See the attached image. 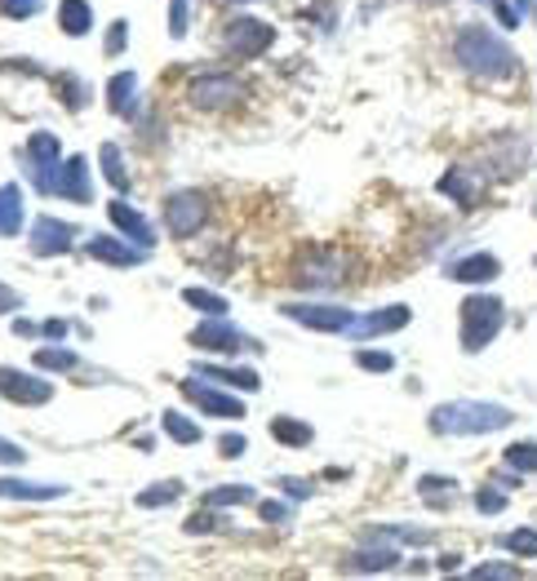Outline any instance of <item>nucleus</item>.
<instances>
[{"label":"nucleus","instance_id":"obj_1","mask_svg":"<svg viewBox=\"0 0 537 581\" xmlns=\"http://www.w3.org/2000/svg\"><path fill=\"white\" fill-rule=\"evenodd\" d=\"M454 58H458V67H462L467 76L489 80V85L511 80V76L519 71L515 49H511L502 36H493L489 27H480V23H467V27L454 36Z\"/></svg>","mask_w":537,"mask_h":581},{"label":"nucleus","instance_id":"obj_2","mask_svg":"<svg viewBox=\"0 0 537 581\" xmlns=\"http://www.w3.org/2000/svg\"><path fill=\"white\" fill-rule=\"evenodd\" d=\"M515 422V413L506 404H489V400H449L432 409V431L436 435H493L506 431Z\"/></svg>","mask_w":537,"mask_h":581},{"label":"nucleus","instance_id":"obj_3","mask_svg":"<svg viewBox=\"0 0 537 581\" xmlns=\"http://www.w3.org/2000/svg\"><path fill=\"white\" fill-rule=\"evenodd\" d=\"M351 280V254L338 245H311L298 254V262L289 267V284L302 293H320V289H338Z\"/></svg>","mask_w":537,"mask_h":581},{"label":"nucleus","instance_id":"obj_4","mask_svg":"<svg viewBox=\"0 0 537 581\" xmlns=\"http://www.w3.org/2000/svg\"><path fill=\"white\" fill-rule=\"evenodd\" d=\"M502 324H506V302L497 293H471V298H462V306H458V342H462V351L480 356L484 346L502 333Z\"/></svg>","mask_w":537,"mask_h":581},{"label":"nucleus","instance_id":"obj_5","mask_svg":"<svg viewBox=\"0 0 537 581\" xmlns=\"http://www.w3.org/2000/svg\"><path fill=\"white\" fill-rule=\"evenodd\" d=\"M32 187H36L41 195H58V200H71V204H89V200H93L89 160H85V156H67V160H58V165L32 169Z\"/></svg>","mask_w":537,"mask_h":581},{"label":"nucleus","instance_id":"obj_6","mask_svg":"<svg viewBox=\"0 0 537 581\" xmlns=\"http://www.w3.org/2000/svg\"><path fill=\"white\" fill-rule=\"evenodd\" d=\"M191 346L195 351H213V356H240V351H262L258 337H249L245 328H236L227 315H204L191 328Z\"/></svg>","mask_w":537,"mask_h":581},{"label":"nucleus","instance_id":"obj_7","mask_svg":"<svg viewBox=\"0 0 537 581\" xmlns=\"http://www.w3.org/2000/svg\"><path fill=\"white\" fill-rule=\"evenodd\" d=\"M245 98V80L236 71H200L187 85V102L195 111H227Z\"/></svg>","mask_w":537,"mask_h":581},{"label":"nucleus","instance_id":"obj_8","mask_svg":"<svg viewBox=\"0 0 537 581\" xmlns=\"http://www.w3.org/2000/svg\"><path fill=\"white\" fill-rule=\"evenodd\" d=\"M271 45H276V27H267L262 19L240 14V19H232V23L223 27V49H227L232 58H240V63L262 58Z\"/></svg>","mask_w":537,"mask_h":581},{"label":"nucleus","instance_id":"obj_9","mask_svg":"<svg viewBox=\"0 0 537 581\" xmlns=\"http://www.w3.org/2000/svg\"><path fill=\"white\" fill-rule=\"evenodd\" d=\"M204 222H209L204 191H169L165 195V226L174 241H191L195 231H204Z\"/></svg>","mask_w":537,"mask_h":581},{"label":"nucleus","instance_id":"obj_10","mask_svg":"<svg viewBox=\"0 0 537 581\" xmlns=\"http://www.w3.org/2000/svg\"><path fill=\"white\" fill-rule=\"evenodd\" d=\"M280 311L311 333H351V324H356V315L347 306H329V302H284Z\"/></svg>","mask_w":537,"mask_h":581},{"label":"nucleus","instance_id":"obj_11","mask_svg":"<svg viewBox=\"0 0 537 581\" xmlns=\"http://www.w3.org/2000/svg\"><path fill=\"white\" fill-rule=\"evenodd\" d=\"M0 395H5L10 404H23V409H41V404L54 400V382H45L41 369L27 373V369L0 365Z\"/></svg>","mask_w":537,"mask_h":581},{"label":"nucleus","instance_id":"obj_12","mask_svg":"<svg viewBox=\"0 0 537 581\" xmlns=\"http://www.w3.org/2000/svg\"><path fill=\"white\" fill-rule=\"evenodd\" d=\"M178 391H182L200 413H209V417H223V422H240V417H245V404H240L236 395H227V391H219V387H204L195 373L182 378Z\"/></svg>","mask_w":537,"mask_h":581},{"label":"nucleus","instance_id":"obj_13","mask_svg":"<svg viewBox=\"0 0 537 581\" xmlns=\"http://www.w3.org/2000/svg\"><path fill=\"white\" fill-rule=\"evenodd\" d=\"M71 241H76V226L63 222V217H49V213H41L27 231V245H32L36 258H63L71 249Z\"/></svg>","mask_w":537,"mask_h":581},{"label":"nucleus","instance_id":"obj_14","mask_svg":"<svg viewBox=\"0 0 537 581\" xmlns=\"http://www.w3.org/2000/svg\"><path fill=\"white\" fill-rule=\"evenodd\" d=\"M85 254H89L93 262H107V267H138V262H147L152 249H143V245L125 241V236H93V241L85 245Z\"/></svg>","mask_w":537,"mask_h":581},{"label":"nucleus","instance_id":"obj_15","mask_svg":"<svg viewBox=\"0 0 537 581\" xmlns=\"http://www.w3.org/2000/svg\"><path fill=\"white\" fill-rule=\"evenodd\" d=\"M107 217L116 222V231L125 241H134V245H143V249H156V231H152V222L125 200V195H116L112 204H107Z\"/></svg>","mask_w":537,"mask_h":581},{"label":"nucleus","instance_id":"obj_16","mask_svg":"<svg viewBox=\"0 0 537 581\" xmlns=\"http://www.w3.org/2000/svg\"><path fill=\"white\" fill-rule=\"evenodd\" d=\"M497 276H502V258L489 249H476V254L449 262V280H458V284H493Z\"/></svg>","mask_w":537,"mask_h":581},{"label":"nucleus","instance_id":"obj_17","mask_svg":"<svg viewBox=\"0 0 537 581\" xmlns=\"http://www.w3.org/2000/svg\"><path fill=\"white\" fill-rule=\"evenodd\" d=\"M480 191H484V174H480V169L454 165V169L440 178V195H449L458 209H476V204H480Z\"/></svg>","mask_w":537,"mask_h":581},{"label":"nucleus","instance_id":"obj_18","mask_svg":"<svg viewBox=\"0 0 537 581\" xmlns=\"http://www.w3.org/2000/svg\"><path fill=\"white\" fill-rule=\"evenodd\" d=\"M195 378L219 382V387H232V391H245V395L262 391V378H258L254 369H236V365H195Z\"/></svg>","mask_w":537,"mask_h":581},{"label":"nucleus","instance_id":"obj_19","mask_svg":"<svg viewBox=\"0 0 537 581\" xmlns=\"http://www.w3.org/2000/svg\"><path fill=\"white\" fill-rule=\"evenodd\" d=\"M409 320H413V311H409L404 302H391V306L373 311L369 320L351 324V333H356V337H382V333H400V328H409Z\"/></svg>","mask_w":537,"mask_h":581},{"label":"nucleus","instance_id":"obj_20","mask_svg":"<svg viewBox=\"0 0 537 581\" xmlns=\"http://www.w3.org/2000/svg\"><path fill=\"white\" fill-rule=\"evenodd\" d=\"M400 563L395 541H373L365 550H356L351 559H343V572H391Z\"/></svg>","mask_w":537,"mask_h":581},{"label":"nucleus","instance_id":"obj_21","mask_svg":"<svg viewBox=\"0 0 537 581\" xmlns=\"http://www.w3.org/2000/svg\"><path fill=\"white\" fill-rule=\"evenodd\" d=\"M107 107H112V115L134 121V111H138V76L134 71H116L107 80Z\"/></svg>","mask_w":537,"mask_h":581},{"label":"nucleus","instance_id":"obj_22","mask_svg":"<svg viewBox=\"0 0 537 581\" xmlns=\"http://www.w3.org/2000/svg\"><path fill=\"white\" fill-rule=\"evenodd\" d=\"M23 231V187L5 182L0 187V241H10Z\"/></svg>","mask_w":537,"mask_h":581},{"label":"nucleus","instance_id":"obj_23","mask_svg":"<svg viewBox=\"0 0 537 581\" xmlns=\"http://www.w3.org/2000/svg\"><path fill=\"white\" fill-rule=\"evenodd\" d=\"M0 498H10V502H54V498H67V484H32V480H0Z\"/></svg>","mask_w":537,"mask_h":581},{"label":"nucleus","instance_id":"obj_24","mask_svg":"<svg viewBox=\"0 0 537 581\" xmlns=\"http://www.w3.org/2000/svg\"><path fill=\"white\" fill-rule=\"evenodd\" d=\"M23 156H27V165H32V169H45V165H58V160H63V143H58V134L36 130V134H27Z\"/></svg>","mask_w":537,"mask_h":581},{"label":"nucleus","instance_id":"obj_25","mask_svg":"<svg viewBox=\"0 0 537 581\" xmlns=\"http://www.w3.org/2000/svg\"><path fill=\"white\" fill-rule=\"evenodd\" d=\"M417 498L426 506H436V511H449L458 502V480H449V476H422L417 480Z\"/></svg>","mask_w":537,"mask_h":581},{"label":"nucleus","instance_id":"obj_26","mask_svg":"<svg viewBox=\"0 0 537 581\" xmlns=\"http://www.w3.org/2000/svg\"><path fill=\"white\" fill-rule=\"evenodd\" d=\"M58 27H63L71 41L89 36V27H93V10H89V0H58Z\"/></svg>","mask_w":537,"mask_h":581},{"label":"nucleus","instance_id":"obj_27","mask_svg":"<svg viewBox=\"0 0 537 581\" xmlns=\"http://www.w3.org/2000/svg\"><path fill=\"white\" fill-rule=\"evenodd\" d=\"M98 165H102V178L112 182L121 195L134 187V174L125 169V156H121V147H116V143H102V147H98Z\"/></svg>","mask_w":537,"mask_h":581},{"label":"nucleus","instance_id":"obj_28","mask_svg":"<svg viewBox=\"0 0 537 581\" xmlns=\"http://www.w3.org/2000/svg\"><path fill=\"white\" fill-rule=\"evenodd\" d=\"M267 431H271V439H276V444H284V448H306V444L315 439V431H311L306 422L289 417V413L271 417V422H267Z\"/></svg>","mask_w":537,"mask_h":581},{"label":"nucleus","instance_id":"obj_29","mask_svg":"<svg viewBox=\"0 0 537 581\" xmlns=\"http://www.w3.org/2000/svg\"><path fill=\"white\" fill-rule=\"evenodd\" d=\"M160 431H165L174 444H200V439H204V431H200L187 413H178V409H165V413H160Z\"/></svg>","mask_w":537,"mask_h":581},{"label":"nucleus","instance_id":"obj_30","mask_svg":"<svg viewBox=\"0 0 537 581\" xmlns=\"http://www.w3.org/2000/svg\"><path fill=\"white\" fill-rule=\"evenodd\" d=\"M204 506H213V511H223V506H258V493L249 484H223V489L204 493Z\"/></svg>","mask_w":537,"mask_h":581},{"label":"nucleus","instance_id":"obj_31","mask_svg":"<svg viewBox=\"0 0 537 581\" xmlns=\"http://www.w3.org/2000/svg\"><path fill=\"white\" fill-rule=\"evenodd\" d=\"M182 302H187L191 311H200V315H227V311H232V302H227L223 293H213V289H200V284L182 289Z\"/></svg>","mask_w":537,"mask_h":581},{"label":"nucleus","instance_id":"obj_32","mask_svg":"<svg viewBox=\"0 0 537 581\" xmlns=\"http://www.w3.org/2000/svg\"><path fill=\"white\" fill-rule=\"evenodd\" d=\"M32 365L41 373H71L80 360H76V351H67V346H41V351L32 356Z\"/></svg>","mask_w":537,"mask_h":581},{"label":"nucleus","instance_id":"obj_33","mask_svg":"<svg viewBox=\"0 0 537 581\" xmlns=\"http://www.w3.org/2000/svg\"><path fill=\"white\" fill-rule=\"evenodd\" d=\"M365 541H404V546H422V541H432V533H426V528H409V524H382V528H369Z\"/></svg>","mask_w":537,"mask_h":581},{"label":"nucleus","instance_id":"obj_34","mask_svg":"<svg viewBox=\"0 0 537 581\" xmlns=\"http://www.w3.org/2000/svg\"><path fill=\"white\" fill-rule=\"evenodd\" d=\"M502 461H506L511 471H519V476H537V439H515L502 452Z\"/></svg>","mask_w":537,"mask_h":581},{"label":"nucleus","instance_id":"obj_35","mask_svg":"<svg viewBox=\"0 0 537 581\" xmlns=\"http://www.w3.org/2000/svg\"><path fill=\"white\" fill-rule=\"evenodd\" d=\"M178 498H182V480H160V484L143 489V493L134 498V506H143V511H156V506H169V502H178Z\"/></svg>","mask_w":537,"mask_h":581},{"label":"nucleus","instance_id":"obj_36","mask_svg":"<svg viewBox=\"0 0 537 581\" xmlns=\"http://www.w3.org/2000/svg\"><path fill=\"white\" fill-rule=\"evenodd\" d=\"M54 89H58V102H67V111H85V102H89V85L85 80H76L71 71H63L54 80Z\"/></svg>","mask_w":537,"mask_h":581},{"label":"nucleus","instance_id":"obj_37","mask_svg":"<svg viewBox=\"0 0 537 581\" xmlns=\"http://www.w3.org/2000/svg\"><path fill=\"white\" fill-rule=\"evenodd\" d=\"M502 550H511L515 559H537V528H515V533H502L497 537Z\"/></svg>","mask_w":537,"mask_h":581},{"label":"nucleus","instance_id":"obj_38","mask_svg":"<svg viewBox=\"0 0 537 581\" xmlns=\"http://www.w3.org/2000/svg\"><path fill=\"white\" fill-rule=\"evenodd\" d=\"M41 14V0H0V19H14V23H27Z\"/></svg>","mask_w":537,"mask_h":581},{"label":"nucleus","instance_id":"obj_39","mask_svg":"<svg viewBox=\"0 0 537 581\" xmlns=\"http://www.w3.org/2000/svg\"><path fill=\"white\" fill-rule=\"evenodd\" d=\"M125 45H130V23H125V19H116V23H112V32H107V41H102V54H107V58H121V54H125Z\"/></svg>","mask_w":537,"mask_h":581},{"label":"nucleus","instance_id":"obj_40","mask_svg":"<svg viewBox=\"0 0 537 581\" xmlns=\"http://www.w3.org/2000/svg\"><path fill=\"white\" fill-rule=\"evenodd\" d=\"M356 365L365 373H391L395 369V356L391 351H356Z\"/></svg>","mask_w":537,"mask_h":581},{"label":"nucleus","instance_id":"obj_41","mask_svg":"<svg viewBox=\"0 0 537 581\" xmlns=\"http://www.w3.org/2000/svg\"><path fill=\"white\" fill-rule=\"evenodd\" d=\"M476 511H480V515H502V511H506V493H497V484H484V489L476 493Z\"/></svg>","mask_w":537,"mask_h":581},{"label":"nucleus","instance_id":"obj_42","mask_svg":"<svg viewBox=\"0 0 537 581\" xmlns=\"http://www.w3.org/2000/svg\"><path fill=\"white\" fill-rule=\"evenodd\" d=\"M165 23H169V36H174V41H182V36H187V27H191V19H187V0H169Z\"/></svg>","mask_w":537,"mask_h":581},{"label":"nucleus","instance_id":"obj_43","mask_svg":"<svg viewBox=\"0 0 537 581\" xmlns=\"http://www.w3.org/2000/svg\"><path fill=\"white\" fill-rule=\"evenodd\" d=\"M219 452H223L227 461H236V457L249 452V439H245L240 431H227V435H219Z\"/></svg>","mask_w":537,"mask_h":581},{"label":"nucleus","instance_id":"obj_44","mask_svg":"<svg viewBox=\"0 0 537 581\" xmlns=\"http://www.w3.org/2000/svg\"><path fill=\"white\" fill-rule=\"evenodd\" d=\"M23 461H27V448H19L14 439L0 435V467H23Z\"/></svg>","mask_w":537,"mask_h":581},{"label":"nucleus","instance_id":"obj_45","mask_svg":"<svg viewBox=\"0 0 537 581\" xmlns=\"http://www.w3.org/2000/svg\"><path fill=\"white\" fill-rule=\"evenodd\" d=\"M213 528H219V515H213V506H209V511H195V515L187 519V533H191V537H200V533H213Z\"/></svg>","mask_w":537,"mask_h":581},{"label":"nucleus","instance_id":"obj_46","mask_svg":"<svg viewBox=\"0 0 537 581\" xmlns=\"http://www.w3.org/2000/svg\"><path fill=\"white\" fill-rule=\"evenodd\" d=\"M489 10L497 14V23H502L506 32H515V27H519V10H511L506 0H489Z\"/></svg>","mask_w":537,"mask_h":581},{"label":"nucleus","instance_id":"obj_47","mask_svg":"<svg viewBox=\"0 0 537 581\" xmlns=\"http://www.w3.org/2000/svg\"><path fill=\"white\" fill-rule=\"evenodd\" d=\"M476 577H524V568L519 563H480Z\"/></svg>","mask_w":537,"mask_h":581},{"label":"nucleus","instance_id":"obj_48","mask_svg":"<svg viewBox=\"0 0 537 581\" xmlns=\"http://www.w3.org/2000/svg\"><path fill=\"white\" fill-rule=\"evenodd\" d=\"M258 515H262L267 524H284V519H289V506H284V502H258Z\"/></svg>","mask_w":537,"mask_h":581},{"label":"nucleus","instance_id":"obj_49","mask_svg":"<svg viewBox=\"0 0 537 581\" xmlns=\"http://www.w3.org/2000/svg\"><path fill=\"white\" fill-rule=\"evenodd\" d=\"M41 333H45V337H49V342H67V333H71V324H67V320H58V315H54V320H45V324H41Z\"/></svg>","mask_w":537,"mask_h":581},{"label":"nucleus","instance_id":"obj_50","mask_svg":"<svg viewBox=\"0 0 537 581\" xmlns=\"http://www.w3.org/2000/svg\"><path fill=\"white\" fill-rule=\"evenodd\" d=\"M19 306H23V293L10 289V284H0V315H10V311H19Z\"/></svg>","mask_w":537,"mask_h":581},{"label":"nucleus","instance_id":"obj_51","mask_svg":"<svg viewBox=\"0 0 537 581\" xmlns=\"http://www.w3.org/2000/svg\"><path fill=\"white\" fill-rule=\"evenodd\" d=\"M284 489H289V498H298V502L315 493V484H306V480H284Z\"/></svg>","mask_w":537,"mask_h":581},{"label":"nucleus","instance_id":"obj_52","mask_svg":"<svg viewBox=\"0 0 537 581\" xmlns=\"http://www.w3.org/2000/svg\"><path fill=\"white\" fill-rule=\"evenodd\" d=\"M515 10H519L524 19H533V27H537V0H515Z\"/></svg>","mask_w":537,"mask_h":581},{"label":"nucleus","instance_id":"obj_53","mask_svg":"<svg viewBox=\"0 0 537 581\" xmlns=\"http://www.w3.org/2000/svg\"><path fill=\"white\" fill-rule=\"evenodd\" d=\"M14 333H19V337H36V333H41V328H36V324H32V320H14Z\"/></svg>","mask_w":537,"mask_h":581},{"label":"nucleus","instance_id":"obj_54","mask_svg":"<svg viewBox=\"0 0 537 581\" xmlns=\"http://www.w3.org/2000/svg\"><path fill=\"white\" fill-rule=\"evenodd\" d=\"M458 563H462V555H445V559H440V572H454Z\"/></svg>","mask_w":537,"mask_h":581},{"label":"nucleus","instance_id":"obj_55","mask_svg":"<svg viewBox=\"0 0 537 581\" xmlns=\"http://www.w3.org/2000/svg\"><path fill=\"white\" fill-rule=\"evenodd\" d=\"M232 5H245V0H232Z\"/></svg>","mask_w":537,"mask_h":581}]
</instances>
